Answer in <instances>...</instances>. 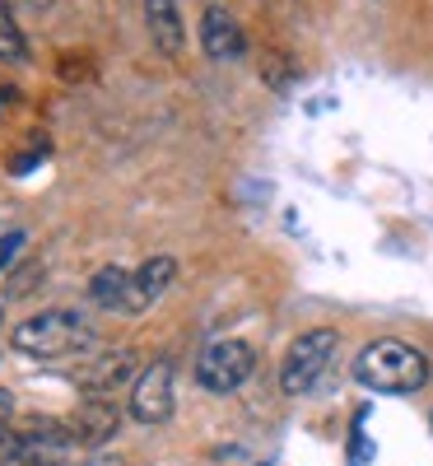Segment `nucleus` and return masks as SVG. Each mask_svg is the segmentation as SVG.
I'll use <instances>...</instances> for the list:
<instances>
[{
  "label": "nucleus",
  "instance_id": "1",
  "mask_svg": "<svg viewBox=\"0 0 433 466\" xmlns=\"http://www.w3.org/2000/svg\"><path fill=\"white\" fill-rule=\"evenodd\" d=\"M428 355L410 340H397V336H382V340H368L359 355L349 364V378L364 387L373 397H415L419 387L428 382Z\"/></svg>",
  "mask_w": 433,
  "mask_h": 466
},
{
  "label": "nucleus",
  "instance_id": "2",
  "mask_svg": "<svg viewBox=\"0 0 433 466\" xmlns=\"http://www.w3.org/2000/svg\"><path fill=\"white\" fill-rule=\"evenodd\" d=\"M89 340V322L70 308H43L10 331V345L28 360H65Z\"/></svg>",
  "mask_w": 433,
  "mask_h": 466
},
{
  "label": "nucleus",
  "instance_id": "3",
  "mask_svg": "<svg viewBox=\"0 0 433 466\" xmlns=\"http://www.w3.org/2000/svg\"><path fill=\"white\" fill-rule=\"evenodd\" d=\"M340 350V331L336 327H307L289 340L285 360H280V392L285 397H307L317 387Z\"/></svg>",
  "mask_w": 433,
  "mask_h": 466
},
{
  "label": "nucleus",
  "instance_id": "4",
  "mask_svg": "<svg viewBox=\"0 0 433 466\" xmlns=\"http://www.w3.org/2000/svg\"><path fill=\"white\" fill-rule=\"evenodd\" d=\"M252 373H257V345L238 340V336L210 340L201 350V360H196V382H201L210 397H233Z\"/></svg>",
  "mask_w": 433,
  "mask_h": 466
},
{
  "label": "nucleus",
  "instance_id": "5",
  "mask_svg": "<svg viewBox=\"0 0 433 466\" xmlns=\"http://www.w3.org/2000/svg\"><path fill=\"white\" fill-rule=\"evenodd\" d=\"M173 406H177V369L173 360H149L140 369V378L131 382V401H126V415L136 424H168L173 420Z\"/></svg>",
  "mask_w": 433,
  "mask_h": 466
},
{
  "label": "nucleus",
  "instance_id": "6",
  "mask_svg": "<svg viewBox=\"0 0 433 466\" xmlns=\"http://www.w3.org/2000/svg\"><path fill=\"white\" fill-rule=\"evenodd\" d=\"M140 355L136 350H107V355H98V360H89L80 373H75V382H80V392L85 397H116L122 387H131L136 378H140Z\"/></svg>",
  "mask_w": 433,
  "mask_h": 466
},
{
  "label": "nucleus",
  "instance_id": "7",
  "mask_svg": "<svg viewBox=\"0 0 433 466\" xmlns=\"http://www.w3.org/2000/svg\"><path fill=\"white\" fill-rule=\"evenodd\" d=\"M122 415L126 410L116 406V397H85L80 410H75V420H70V430L89 452H103V448H112L116 430H122Z\"/></svg>",
  "mask_w": 433,
  "mask_h": 466
},
{
  "label": "nucleus",
  "instance_id": "8",
  "mask_svg": "<svg viewBox=\"0 0 433 466\" xmlns=\"http://www.w3.org/2000/svg\"><path fill=\"white\" fill-rule=\"evenodd\" d=\"M177 280V257L173 252H159V257H145L136 270H131V299H126V313L140 318L159 303Z\"/></svg>",
  "mask_w": 433,
  "mask_h": 466
},
{
  "label": "nucleus",
  "instance_id": "9",
  "mask_svg": "<svg viewBox=\"0 0 433 466\" xmlns=\"http://www.w3.org/2000/svg\"><path fill=\"white\" fill-rule=\"evenodd\" d=\"M201 52L215 66H228V61H238L247 52L243 24L233 19V10H224V5H206L201 10Z\"/></svg>",
  "mask_w": 433,
  "mask_h": 466
},
{
  "label": "nucleus",
  "instance_id": "10",
  "mask_svg": "<svg viewBox=\"0 0 433 466\" xmlns=\"http://www.w3.org/2000/svg\"><path fill=\"white\" fill-rule=\"evenodd\" d=\"M145 33L159 47V56L177 61L186 52V24H182L177 0H145Z\"/></svg>",
  "mask_w": 433,
  "mask_h": 466
},
{
  "label": "nucleus",
  "instance_id": "11",
  "mask_svg": "<svg viewBox=\"0 0 433 466\" xmlns=\"http://www.w3.org/2000/svg\"><path fill=\"white\" fill-rule=\"evenodd\" d=\"M85 294H89V303L107 308V313H126V299H131V266H122V261L98 266L94 276H89V285H85Z\"/></svg>",
  "mask_w": 433,
  "mask_h": 466
},
{
  "label": "nucleus",
  "instance_id": "12",
  "mask_svg": "<svg viewBox=\"0 0 433 466\" xmlns=\"http://www.w3.org/2000/svg\"><path fill=\"white\" fill-rule=\"evenodd\" d=\"M0 61H5V66H24L28 61V37L19 33V24H15L5 0H0Z\"/></svg>",
  "mask_w": 433,
  "mask_h": 466
},
{
  "label": "nucleus",
  "instance_id": "13",
  "mask_svg": "<svg viewBox=\"0 0 433 466\" xmlns=\"http://www.w3.org/2000/svg\"><path fill=\"white\" fill-rule=\"evenodd\" d=\"M37 280H43V261H24L19 270H10V276H5V299H24L28 294V285H37Z\"/></svg>",
  "mask_w": 433,
  "mask_h": 466
},
{
  "label": "nucleus",
  "instance_id": "14",
  "mask_svg": "<svg viewBox=\"0 0 433 466\" xmlns=\"http://www.w3.org/2000/svg\"><path fill=\"white\" fill-rule=\"evenodd\" d=\"M24 145H28V149L19 154V159H10V173H15V177H19V173H28V168H37V164L47 159V136H28Z\"/></svg>",
  "mask_w": 433,
  "mask_h": 466
},
{
  "label": "nucleus",
  "instance_id": "15",
  "mask_svg": "<svg viewBox=\"0 0 433 466\" xmlns=\"http://www.w3.org/2000/svg\"><path fill=\"white\" fill-rule=\"evenodd\" d=\"M24 228H10L5 238H0V276H10V270L19 266V252H24Z\"/></svg>",
  "mask_w": 433,
  "mask_h": 466
},
{
  "label": "nucleus",
  "instance_id": "16",
  "mask_svg": "<svg viewBox=\"0 0 433 466\" xmlns=\"http://www.w3.org/2000/svg\"><path fill=\"white\" fill-rule=\"evenodd\" d=\"M19 452V430H10V424H0V466H10Z\"/></svg>",
  "mask_w": 433,
  "mask_h": 466
},
{
  "label": "nucleus",
  "instance_id": "17",
  "mask_svg": "<svg viewBox=\"0 0 433 466\" xmlns=\"http://www.w3.org/2000/svg\"><path fill=\"white\" fill-rule=\"evenodd\" d=\"M15 107H19V94H15L10 85H0V122H5V116H10Z\"/></svg>",
  "mask_w": 433,
  "mask_h": 466
},
{
  "label": "nucleus",
  "instance_id": "18",
  "mask_svg": "<svg viewBox=\"0 0 433 466\" xmlns=\"http://www.w3.org/2000/svg\"><path fill=\"white\" fill-rule=\"evenodd\" d=\"M10 420H15V392L0 387V424H10Z\"/></svg>",
  "mask_w": 433,
  "mask_h": 466
},
{
  "label": "nucleus",
  "instance_id": "19",
  "mask_svg": "<svg viewBox=\"0 0 433 466\" xmlns=\"http://www.w3.org/2000/svg\"><path fill=\"white\" fill-rule=\"evenodd\" d=\"M85 466H126V461H122V457H112V452L103 448V452H94V457H89Z\"/></svg>",
  "mask_w": 433,
  "mask_h": 466
},
{
  "label": "nucleus",
  "instance_id": "20",
  "mask_svg": "<svg viewBox=\"0 0 433 466\" xmlns=\"http://www.w3.org/2000/svg\"><path fill=\"white\" fill-rule=\"evenodd\" d=\"M0 327H5V299H0Z\"/></svg>",
  "mask_w": 433,
  "mask_h": 466
},
{
  "label": "nucleus",
  "instance_id": "21",
  "mask_svg": "<svg viewBox=\"0 0 433 466\" xmlns=\"http://www.w3.org/2000/svg\"><path fill=\"white\" fill-rule=\"evenodd\" d=\"M28 5H37V10H43V5H52V0H28Z\"/></svg>",
  "mask_w": 433,
  "mask_h": 466
},
{
  "label": "nucleus",
  "instance_id": "22",
  "mask_svg": "<svg viewBox=\"0 0 433 466\" xmlns=\"http://www.w3.org/2000/svg\"><path fill=\"white\" fill-rule=\"evenodd\" d=\"M428 424H433V410H428Z\"/></svg>",
  "mask_w": 433,
  "mask_h": 466
}]
</instances>
